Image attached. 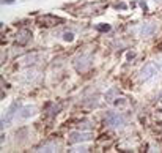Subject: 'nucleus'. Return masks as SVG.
Wrapping results in <instances>:
<instances>
[{"label": "nucleus", "instance_id": "f257e3e1", "mask_svg": "<svg viewBox=\"0 0 162 153\" xmlns=\"http://www.w3.org/2000/svg\"><path fill=\"white\" fill-rule=\"evenodd\" d=\"M129 114L123 112L121 109H105L101 114V126L109 133H120L129 126Z\"/></svg>", "mask_w": 162, "mask_h": 153}, {"label": "nucleus", "instance_id": "f03ea898", "mask_svg": "<svg viewBox=\"0 0 162 153\" xmlns=\"http://www.w3.org/2000/svg\"><path fill=\"white\" fill-rule=\"evenodd\" d=\"M71 66L79 76L88 74L95 68V52L93 51H79L71 59Z\"/></svg>", "mask_w": 162, "mask_h": 153}, {"label": "nucleus", "instance_id": "7ed1b4c3", "mask_svg": "<svg viewBox=\"0 0 162 153\" xmlns=\"http://www.w3.org/2000/svg\"><path fill=\"white\" fill-rule=\"evenodd\" d=\"M162 73V60H148L145 62L137 71L139 84H148L159 77Z\"/></svg>", "mask_w": 162, "mask_h": 153}, {"label": "nucleus", "instance_id": "20e7f679", "mask_svg": "<svg viewBox=\"0 0 162 153\" xmlns=\"http://www.w3.org/2000/svg\"><path fill=\"white\" fill-rule=\"evenodd\" d=\"M160 30V24L157 21H142L132 29V35L140 40L154 38Z\"/></svg>", "mask_w": 162, "mask_h": 153}, {"label": "nucleus", "instance_id": "39448f33", "mask_svg": "<svg viewBox=\"0 0 162 153\" xmlns=\"http://www.w3.org/2000/svg\"><path fill=\"white\" fill-rule=\"evenodd\" d=\"M22 106H24V103H22L21 98H14V100H13L10 104H8L5 114L2 115V120H0V130L5 131V128H10L11 125L16 122L17 114L21 112Z\"/></svg>", "mask_w": 162, "mask_h": 153}, {"label": "nucleus", "instance_id": "423d86ee", "mask_svg": "<svg viewBox=\"0 0 162 153\" xmlns=\"http://www.w3.org/2000/svg\"><path fill=\"white\" fill-rule=\"evenodd\" d=\"M35 24H36L38 27H41V29H46V30H53V29H58V27H61L63 24H66V19L65 17H61L55 13H41L38 16V19L35 21Z\"/></svg>", "mask_w": 162, "mask_h": 153}, {"label": "nucleus", "instance_id": "0eeeda50", "mask_svg": "<svg viewBox=\"0 0 162 153\" xmlns=\"http://www.w3.org/2000/svg\"><path fill=\"white\" fill-rule=\"evenodd\" d=\"M65 144H66V147L69 145H76V144H82V142H91L95 141V131H84V130H71L68 131V134L65 136Z\"/></svg>", "mask_w": 162, "mask_h": 153}, {"label": "nucleus", "instance_id": "6e6552de", "mask_svg": "<svg viewBox=\"0 0 162 153\" xmlns=\"http://www.w3.org/2000/svg\"><path fill=\"white\" fill-rule=\"evenodd\" d=\"M63 150V144L57 137H46L41 142H38L36 145H33L30 151L33 153H55Z\"/></svg>", "mask_w": 162, "mask_h": 153}, {"label": "nucleus", "instance_id": "1a4fd4ad", "mask_svg": "<svg viewBox=\"0 0 162 153\" xmlns=\"http://www.w3.org/2000/svg\"><path fill=\"white\" fill-rule=\"evenodd\" d=\"M33 43V32L29 27H21L13 35V49H24L29 48Z\"/></svg>", "mask_w": 162, "mask_h": 153}, {"label": "nucleus", "instance_id": "9d476101", "mask_svg": "<svg viewBox=\"0 0 162 153\" xmlns=\"http://www.w3.org/2000/svg\"><path fill=\"white\" fill-rule=\"evenodd\" d=\"M43 77V73L38 66H30V68H22V73L19 74V84L24 87H32L38 84Z\"/></svg>", "mask_w": 162, "mask_h": 153}, {"label": "nucleus", "instance_id": "9b49d317", "mask_svg": "<svg viewBox=\"0 0 162 153\" xmlns=\"http://www.w3.org/2000/svg\"><path fill=\"white\" fill-rule=\"evenodd\" d=\"M44 54L41 51H25L19 57V66L21 68H30V66H40L41 62H44Z\"/></svg>", "mask_w": 162, "mask_h": 153}, {"label": "nucleus", "instance_id": "f8f14e48", "mask_svg": "<svg viewBox=\"0 0 162 153\" xmlns=\"http://www.w3.org/2000/svg\"><path fill=\"white\" fill-rule=\"evenodd\" d=\"M65 109V103L58 100H47L43 104V115L47 120H55Z\"/></svg>", "mask_w": 162, "mask_h": 153}, {"label": "nucleus", "instance_id": "ddd939ff", "mask_svg": "<svg viewBox=\"0 0 162 153\" xmlns=\"http://www.w3.org/2000/svg\"><path fill=\"white\" fill-rule=\"evenodd\" d=\"M13 137H14L16 145H19V147L24 145V144H27L29 139H30V126H27V125H21V126H17L14 130Z\"/></svg>", "mask_w": 162, "mask_h": 153}, {"label": "nucleus", "instance_id": "4468645a", "mask_svg": "<svg viewBox=\"0 0 162 153\" xmlns=\"http://www.w3.org/2000/svg\"><path fill=\"white\" fill-rule=\"evenodd\" d=\"M73 126L77 128V130H84V131H95L96 126H98V123H96L95 119H91V117L84 115V117H80V119L74 120Z\"/></svg>", "mask_w": 162, "mask_h": 153}, {"label": "nucleus", "instance_id": "2eb2a0df", "mask_svg": "<svg viewBox=\"0 0 162 153\" xmlns=\"http://www.w3.org/2000/svg\"><path fill=\"white\" fill-rule=\"evenodd\" d=\"M38 114V107L35 106V104H24L22 106V109H21V112L17 114V119H16V122H25V120H30V119H33L35 115Z\"/></svg>", "mask_w": 162, "mask_h": 153}, {"label": "nucleus", "instance_id": "dca6fc26", "mask_svg": "<svg viewBox=\"0 0 162 153\" xmlns=\"http://www.w3.org/2000/svg\"><path fill=\"white\" fill-rule=\"evenodd\" d=\"M121 95V88L118 87V85H112V87H109L104 92V95H102V100H104V103L105 104H112L113 103V100H116Z\"/></svg>", "mask_w": 162, "mask_h": 153}, {"label": "nucleus", "instance_id": "f3484780", "mask_svg": "<svg viewBox=\"0 0 162 153\" xmlns=\"http://www.w3.org/2000/svg\"><path fill=\"white\" fill-rule=\"evenodd\" d=\"M91 29L96 32V33H99V35H109L112 30H113V25L110 22H98V24H93L91 25Z\"/></svg>", "mask_w": 162, "mask_h": 153}, {"label": "nucleus", "instance_id": "a211bd4d", "mask_svg": "<svg viewBox=\"0 0 162 153\" xmlns=\"http://www.w3.org/2000/svg\"><path fill=\"white\" fill-rule=\"evenodd\" d=\"M60 40H61L63 43L73 44V43L76 41V32H74L73 29H71V27L65 25V29H63V32H61V37H60Z\"/></svg>", "mask_w": 162, "mask_h": 153}, {"label": "nucleus", "instance_id": "6ab92c4d", "mask_svg": "<svg viewBox=\"0 0 162 153\" xmlns=\"http://www.w3.org/2000/svg\"><path fill=\"white\" fill-rule=\"evenodd\" d=\"M65 151H68V153H87V151H95L93 150V147H90V145H87V142H82V144H76V145H69V147H66V150Z\"/></svg>", "mask_w": 162, "mask_h": 153}, {"label": "nucleus", "instance_id": "aec40b11", "mask_svg": "<svg viewBox=\"0 0 162 153\" xmlns=\"http://www.w3.org/2000/svg\"><path fill=\"white\" fill-rule=\"evenodd\" d=\"M128 104H129V100L126 96H118L116 100H113V103L110 104L112 107H116V109H124V107H128Z\"/></svg>", "mask_w": 162, "mask_h": 153}, {"label": "nucleus", "instance_id": "412c9836", "mask_svg": "<svg viewBox=\"0 0 162 153\" xmlns=\"http://www.w3.org/2000/svg\"><path fill=\"white\" fill-rule=\"evenodd\" d=\"M112 8L115 11H128L129 10V3L124 2V0H116V2L112 5Z\"/></svg>", "mask_w": 162, "mask_h": 153}, {"label": "nucleus", "instance_id": "4be33fe9", "mask_svg": "<svg viewBox=\"0 0 162 153\" xmlns=\"http://www.w3.org/2000/svg\"><path fill=\"white\" fill-rule=\"evenodd\" d=\"M136 59H137V51L136 49H128L126 51V62H128V63H132Z\"/></svg>", "mask_w": 162, "mask_h": 153}, {"label": "nucleus", "instance_id": "5701e85b", "mask_svg": "<svg viewBox=\"0 0 162 153\" xmlns=\"http://www.w3.org/2000/svg\"><path fill=\"white\" fill-rule=\"evenodd\" d=\"M148 2L150 0H139V8L143 14H148L150 13V6H148Z\"/></svg>", "mask_w": 162, "mask_h": 153}, {"label": "nucleus", "instance_id": "b1692460", "mask_svg": "<svg viewBox=\"0 0 162 153\" xmlns=\"http://www.w3.org/2000/svg\"><path fill=\"white\" fill-rule=\"evenodd\" d=\"M0 3H2V6H11L17 3V0H0Z\"/></svg>", "mask_w": 162, "mask_h": 153}, {"label": "nucleus", "instance_id": "393cba45", "mask_svg": "<svg viewBox=\"0 0 162 153\" xmlns=\"http://www.w3.org/2000/svg\"><path fill=\"white\" fill-rule=\"evenodd\" d=\"M6 141H8V136H6V133L5 131H2V134H0V144H2V147L6 144Z\"/></svg>", "mask_w": 162, "mask_h": 153}, {"label": "nucleus", "instance_id": "a878e982", "mask_svg": "<svg viewBox=\"0 0 162 153\" xmlns=\"http://www.w3.org/2000/svg\"><path fill=\"white\" fill-rule=\"evenodd\" d=\"M129 8H131V11H132V10H137V8H139V0H134V2H129Z\"/></svg>", "mask_w": 162, "mask_h": 153}, {"label": "nucleus", "instance_id": "bb28decb", "mask_svg": "<svg viewBox=\"0 0 162 153\" xmlns=\"http://www.w3.org/2000/svg\"><path fill=\"white\" fill-rule=\"evenodd\" d=\"M151 3H154L156 6H162V0H150Z\"/></svg>", "mask_w": 162, "mask_h": 153}, {"label": "nucleus", "instance_id": "cd10ccee", "mask_svg": "<svg viewBox=\"0 0 162 153\" xmlns=\"http://www.w3.org/2000/svg\"><path fill=\"white\" fill-rule=\"evenodd\" d=\"M0 98H2V100H5V98H6V92H5V88H2V93H0Z\"/></svg>", "mask_w": 162, "mask_h": 153}]
</instances>
